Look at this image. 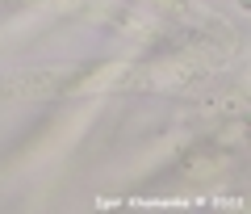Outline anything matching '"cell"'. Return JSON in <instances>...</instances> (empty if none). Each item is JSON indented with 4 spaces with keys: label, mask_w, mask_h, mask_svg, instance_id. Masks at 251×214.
<instances>
[{
    "label": "cell",
    "mask_w": 251,
    "mask_h": 214,
    "mask_svg": "<svg viewBox=\"0 0 251 214\" xmlns=\"http://www.w3.org/2000/svg\"><path fill=\"white\" fill-rule=\"evenodd\" d=\"M84 80H88L84 71H67V67L9 71V76H0V101H54V97H67Z\"/></svg>",
    "instance_id": "cell-1"
}]
</instances>
